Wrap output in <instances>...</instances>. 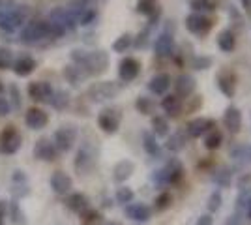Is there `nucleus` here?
<instances>
[{"label": "nucleus", "instance_id": "72a5a7b5", "mask_svg": "<svg viewBox=\"0 0 251 225\" xmlns=\"http://www.w3.org/2000/svg\"><path fill=\"white\" fill-rule=\"evenodd\" d=\"M64 75H66V79L72 83V85H77L79 81H81V68H77V66H68L66 70H64Z\"/></svg>", "mask_w": 251, "mask_h": 225}, {"label": "nucleus", "instance_id": "3c124183", "mask_svg": "<svg viewBox=\"0 0 251 225\" xmlns=\"http://www.w3.org/2000/svg\"><path fill=\"white\" fill-rule=\"evenodd\" d=\"M225 225H240V218H238V216H234V218H230Z\"/></svg>", "mask_w": 251, "mask_h": 225}, {"label": "nucleus", "instance_id": "7c9ffc66", "mask_svg": "<svg viewBox=\"0 0 251 225\" xmlns=\"http://www.w3.org/2000/svg\"><path fill=\"white\" fill-rule=\"evenodd\" d=\"M152 128H154V133L163 137L169 133V122L163 117H154L152 118Z\"/></svg>", "mask_w": 251, "mask_h": 225}, {"label": "nucleus", "instance_id": "39448f33", "mask_svg": "<svg viewBox=\"0 0 251 225\" xmlns=\"http://www.w3.org/2000/svg\"><path fill=\"white\" fill-rule=\"evenodd\" d=\"M118 94V86L113 81H105V83H96L88 88V96L92 98V101H105L111 100Z\"/></svg>", "mask_w": 251, "mask_h": 225}, {"label": "nucleus", "instance_id": "9b49d317", "mask_svg": "<svg viewBox=\"0 0 251 225\" xmlns=\"http://www.w3.org/2000/svg\"><path fill=\"white\" fill-rule=\"evenodd\" d=\"M186 26H188L189 32L204 34L206 30H210L212 23H210V19H206L204 15H201V13H191L188 19H186Z\"/></svg>", "mask_w": 251, "mask_h": 225}, {"label": "nucleus", "instance_id": "2eb2a0df", "mask_svg": "<svg viewBox=\"0 0 251 225\" xmlns=\"http://www.w3.org/2000/svg\"><path fill=\"white\" fill-rule=\"evenodd\" d=\"M51 188L54 193H58V195H64V193H68L72 190V178L62 171H56L54 175L51 176Z\"/></svg>", "mask_w": 251, "mask_h": 225}, {"label": "nucleus", "instance_id": "8fccbe9b", "mask_svg": "<svg viewBox=\"0 0 251 225\" xmlns=\"http://www.w3.org/2000/svg\"><path fill=\"white\" fill-rule=\"evenodd\" d=\"M145 43H147V32L139 34V40H137V45L141 47V45H145Z\"/></svg>", "mask_w": 251, "mask_h": 225}, {"label": "nucleus", "instance_id": "4d7b16f0", "mask_svg": "<svg viewBox=\"0 0 251 225\" xmlns=\"http://www.w3.org/2000/svg\"><path fill=\"white\" fill-rule=\"evenodd\" d=\"M111 225H118V224H111Z\"/></svg>", "mask_w": 251, "mask_h": 225}, {"label": "nucleus", "instance_id": "4be33fe9", "mask_svg": "<svg viewBox=\"0 0 251 225\" xmlns=\"http://www.w3.org/2000/svg\"><path fill=\"white\" fill-rule=\"evenodd\" d=\"M161 107H163V111L167 113L169 117H178L180 111H182V101H180V98L175 96V94H169V96L163 98Z\"/></svg>", "mask_w": 251, "mask_h": 225}, {"label": "nucleus", "instance_id": "a878e982", "mask_svg": "<svg viewBox=\"0 0 251 225\" xmlns=\"http://www.w3.org/2000/svg\"><path fill=\"white\" fill-rule=\"evenodd\" d=\"M68 206L72 210H75V212H83V210H86V206H88V201H86V197H84L83 193H74L68 199Z\"/></svg>", "mask_w": 251, "mask_h": 225}, {"label": "nucleus", "instance_id": "f257e3e1", "mask_svg": "<svg viewBox=\"0 0 251 225\" xmlns=\"http://www.w3.org/2000/svg\"><path fill=\"white\" fill-rule=\"evenodd\" d=\"M26 19H28L26 6L15 8V10H2L0 11V28L6 32H15Z\"/></svg>", "mask_w": 251, "mask_h": 225}, {"label": "nucleus", "instance_id": "6e6552de", "mask_svg": "<svg viewBox=\"0 0 251 225\" xmlns=\"http://www.w3.org/2000/svg\"><path fill=\"white\" fill-rule=\"evenodd\" d=\"M25 122H26V126L32 129H42L45 128V124L49 122V117H47V113L42 111V109L38 107H32L26 111V115H25Z\"/></svg>", "mask_w": 251, "mask_h": 225}, {"label": "nucleus", "instance_id": "58836bf2", "mask_svg": "<svg viewBox=\"0 0 251 225\" xmlns=\"http://www.w3.org/2000/svg\"><path fill=\"white\" fill-rule=\"evenodd\" d=\"M137 109L143 113V115H150L152 113V101L148 98H139L137 100Z\"/></svg>", "mask_w": 251, "mask_h": 225}, {"label": "nucleus", "instance_id": "6e6d98bb", "mask_svg": "<svg viewBox=\"0 0 251 225\" xmlns=\"http://www.w3.org/2000/svg\"><path fill=\"white\" fill-rule=\"evenodd\" d=\"M0 92H2V83H0Z\"/></svg>", "mask_w": 251, "mask_h": 225}, {"label": "nucleus", "instance_id": "c9c22d12", "mask_svg": "<svg viewBox=\"0 0 251 225\" xmlns=\"http://www.w3.org/2000/svg\"><path fill=\"white\" fill-rule=\"evenodd\" d=\"M137 11H139V13H145V15H152V13L156 11V4H154V0H139V4H137Z\"/></svg>", "mask_w": 251, "mask_h": 225}, {"label": "nucleus", "instance_id": "a19ab883", "mask_svg": "<svg viewBox=\"0 0 251 225\" xmlns=\"http://www.w3.org/2000/svg\"><path fill=\"white\" fill-rule=\"evenodd\" d=\"M210 64H212V60H210L208 56H197L193 60V68L195 70H206V68H210Z\"/></svg>", "mask_w": 251, "mask_h": 225}, {"label": "nucleus", "instance_id": "9d476101", "mask_svg": "<svg viewBox=\"0 0 251 225\" xmlns=\"http://www.w3.org/2000/svg\"><path fill=\"white\" fill-rule=\"evenodd\" d=\"M28 96L36 101H45V100L49 101L52 96V86L45 81H36L28 86Z\"/></svg>", "mask_w": 251, "mask_h": 225}, {"label": "nucleus", "instance_id": "603ef678", "mask_svg": "<svg viewBox=\"0 0 251 225\" xmlns=\"http://www.w3.org/2000/svg\"><path fill=\"white\" fill-rule=\"evenodd\" d=\"M242 2V6L246 8V10H251V0H240Z\"/></svg>", "mask_w": 251, "mask_h": 225}, {"label": "nucleus", "instance_id": "f704fd0d", "mask_svg": "<svg viewBox=\"0 0 251 225\" xmlns=\"http://www.w3.org/2000/svg\"><path fill=\"white\" fill-rule=\"evenodd\" d=\"M11 64H13V54H11V51L6 49V47H0V70L11 68Z\"/></svg>", "mask_w": 251, "mask_h": 225}, {"label": "nucleus", "instance_id": "473e14b6", "mask_svg": "<svg viewBox=\"0 0 251 225\" xmlns=\"http://www.w3.org/2000/svg\"><path fill=\"white\" fill-rule=\"evenodd\" d=\"M131 43H133L131 36H129V34H122V36H120V38H116V42L113 43V51H115V53H124Z\"/></svg>", "mask_w": 251, "mask_h": 225}, {"label": "nucleus", "instance_id": "49530a36", "mask_svg": "<svg viewBox=\"0 0 251 225\" xmlns=\"http://www.w3.org/2000/svg\"><path fill=\"white\" fill-rule=\"evenodd\" d=\"M6 115H10V103L6 98L0 96V117H6Z\"/></svg>", "mask_w": 251, "mask_h": 225}, {"label": "nucleus", "instance_id": "7ed1b4c3", "mask_svg": "<svg viewBox=\"0 0 251 225\" xmlns=\"http://www.w3.org/2000/svg\"><path fill=\"white\" fill-rule=\"evenodd\" d=\"M109 66V56L105 51H94V53H86V58L81 64V68H86V72L90 75L103 74Z\"/></svg>", "mask_w": 251, "mask_h": 225}, {"label": "nucleus", "instance_id": "f8f14e48", "mask_svg": "<svg viewBox=\"0 0 251 225\" xmlns=\"http://www.w3.org/2000/svg\"><path fill=\"white\" fill-rule=\"evenodd\" d=\"M51 23L54 25H60L66 30L68 28H75L77 25V19L74 17V13L70 10H64V8H56V10L51 11Z\"/></svg>", "mask_w": 251, "mask_h": 225}, {"label": "nucleus", "instance_id": "412c9836", "mask_svg": "<svg viewBox=\"0 0 251 225\" xmlns=\"http://www.w3.org/2000/svg\"><path fill=\"white\" fill-rule=\"evenodd\" d=\"M163 171V176H165V184H173V182H178L180 178H182V165H180V161L176 160H171L167 163V167L165 169H161Z\"/></svg>", "mask_w": 251, "mask_h": 225}, {"label": "nucleus", "instance_id": "f3484780", "mask_svg": "<svg viewBox=\"0 0 251 225\" xmlns=\"http://www.w3.org/2000/svg\"><path fill=\"white\" fill-rule=\"evenodd\" d=\"M11 68L19 77H26V75H30L36 70V60L32 56H21L11 64Z\"/></svg>", "mask_w": 251, "mask_h": 225}, {"label": "nucleus", "instance_id": "ea45409f", "mask_svg": "<svg viewBox=\"0 0 251 225\" xmlns=\"http://www.w3.org/2000/svg\"><path fill=\"white\" fill-rule=\"evenodd\" d=\"M171 201H173L171 193H161V195L156 199V208L157 210H165L169 204H171Z\"/></svg>", "mask_w": 251, "mask_h": 225}, {"label": "nucleus", "instance_id": "f03ea898", "mask_svg": "<svg viewBox=\"0 0 251 225\" xmlns=\"http://www.w3.org/2000/svg\"><path fill=\"white\" fill-rule=\"evenodd\" d=\"M45 38H51V23L47 21H34L28 23L21 32V40L25 43L42 42Z\"/></svg>", "mask_w": 251, "mask_h": 225}, {"label": "nucleus", "instance_id": "5701e85b", "mask_svg": "<svg viewBox=\"0 0 251 225\" xmlns=\"http://www.w3.org/2000/svg\"><path fill=\"white\" fill-rule=\"evenodd\" d=\"M133 163L129 160H122L120 163H116V167H115V180L116 182H124V180H127L129 176H131V173H133Z\"/></svg>", "mask_w": 251, "mask_h": 225}, {"label": "nucleus", "instance_id": "864d4df0", "mask_svg": "<svg viewBox=\"0 0 251 225\" xmlns=\"http://www.w3.org/2000/svg\"><path fill=\"white\" fill-rule=\"evenodd\" d=\"M248 216H250V220H251V197H250V201H248Z\"/></svg>", "mask_w": 251, "mask_h": 225}, {"label": "nucleus", "instance_id": "aec40b11", "mask_svg": "<svg viewBox=\"0 0 251 225\" xmlns=\"http://www.w3.org/2000/svg\"><path fill=\"white\" fill-rule=\"evenodd\" d=\"M175 86H176L178 96L188 98V96H191L193 90H195V79H193L191 75H180L176 79V83H175Z\"/></svg>", "mask_w": 251, "mask_h": 225}, {"label": "nucleus", "instance_id": "dca6fc26", "mask_svg": "<svg viewBox=\"0 0 251 225\" xmlns=\"http://www.w3.org/2000/svg\"><path fill=\"white\" fill-rule=\"evenodd\" d=\"M223 124L230 133H238L242 126V115L236 107H229L223 115Z\"/></svg>", "mask_w": 251, "mask_h": 225}, {"label": "nucleus", "instance_id": "09e8293b", "mask_svg": "<svg viewBox=\"0 0 251 225\" xmlns=\"http://www.w3.org/2000/svg\"><path fill=\"white\" fill-rule=\"evenodd\" d=\"M212 224H214V220H212V216H208V214L201 216L199 222H197V225H212Z\"/></svg>", "mask_w": 251, "mask_h": 225}, {"label": "nucleus", "instance_id": "6ab92c4d", "mask_svg": "<svg viewBox=\"0 0 251 225\" xmlns=\"http://www.w3.org/2000/svg\"><path fill=\"white\" fill-rule=\"evenodd\" d=\"M214 122L206 120V118H195L188 124V133L191 137H201L202 133H206L208 129H212Z\"/></svg>", "mask_w": 251, "mask_h": 225}, {"label": "nucleus", "instance_id": "cd10ccee", "mask_svg": "<svg viewBox=\"0 0 251 225\" xmlns=\"http://www.w3.org/2000/svg\"><path fill=\"white\" fill-rule=\"evenodd\" d=\"M52 103V107L54 109H64L68 103H70V94L66 92V90H58V92H52L51 100H49Z\"/></svg>", "mask_w": 251, "mask_h": 225}, {"label": "nucleus", "instance_id": "ddd939ff", "mask_svg": "<svg viewBox=\"0 0 251 225\" xmlns=\"http://www.w3.org/2000/svg\"><path fill=\"white\" fill-rule=\"evenodd\" d=\"M154 51H156L157 56H171L173 51H175V40H173V36L167 32L159 34L156 38V43H154Z\"/></svg>", "mask_w": 251, "mask_h": 225}, {"label": "nucleus", "instance_id": "393cba45", "mask_svg": "<svg viewBox=\"0 0 251 225\" xmlns=\"http://www.w3.org/2000/svg\"><path fill=\"white\" fill-rule=\"evenodd\" d=\"M218 45H220V49L223 53H230L234 49V34L230 30H223L220 34V38H218Z\"/></svg>", "mask_w": 251, "mask_h": 225}, {"label": "nucleus", "instance_id": "a211bd4d", "mask_svg": "<svg viewBox=\"0 0 251 225\" xmlns=\"http://www.w3.org/2000/svg\"><path fill=\"white\" fill-rule=\"evenodd\" d=\"M171 86V77L167 74H157L150 79L148 83V88L154 92V94H165Z\"/></svg>", "mask_w": 251, "mask_h": 225}, {"label": "nucleus", "instance_id": "5fc2aeb1", "mask_svg": "<svg viewBox=\"0 0 251 225\" xmlns=\"http://www.w3.org/2000/svg\"><path fill=\"white\" fill-rule=\"evenodd\" d=\"M0 225H4L2 224V210H0Z\"/></svg>", "mask_w": 251, "mask_h": 225}, {"label": "nucleus", "instance_id": "4468645a", "mask_svg": "<svg viewBox=\"0 0 251 225\" xmlns=\"http://www.w3.org/2000/svg\"><path fill=\"white\" fill-rule=\"evenodd\" d=\"M34 156H36L38 160L51 161V160H54V156H56V147L52 145L51 141L40 139L36 143V147H34Z\"/></svg>", "mask_w": 251, "mask_h": 225}, {"label": "nucleus", "instance_id": "423d86ee", "mask_svg": "<svg viewBox=\"0 0 251 225\" xmlns=\"http://www.w3.org/2000/svg\"><path fill=\"white\" fill-rule=\"evenodd\" d=\"M75 137H77V129L74 126H62L60 129L54 131V143H56V149L60 150H70L74 147Z\"/></svg>", "mask_w": 251, "mask_h": 225}, {"label": "nucleus", "instance_id": "a18cd8bd", "mask_svg": "<svg viewBox=\"0 0 251 225\" xmlns=\"http://www.w3.org/2000/svg\"><path fill=\"white\" fill-rule=\"evenodd\" d=\"M191 8L195 11L212 10V8H210V0H191Z\"/></svg>", "mask_w": 251, "mask_h": 225}, {"label": "nucleus", "instance_id": "1a4fd4ad", "mask_svg": "<svg viewBox=\"0 0 251 225\" xmlns=\"http://www.w3.org/2000/svg\"><path fill=\"white\" fill-rule=\"evenodd\" d=\"M139 70H141V64L137 62L135 58L127 56L118 66V75H120L122 81H133L137 75H139Z\"/></svg>", "mask_w": 251, "mask_h": 225}, {"label": "nucleus", "instance_id": "b1692460", "mask_svg": "<svg viewBox=\"0 0 251 225\" xmlns=\"http://www.w3.org/2000/svg\"><path fill=\"white\" fill-rule=\"evenodd\" d=\"M126 212L135 222H147L148 218H150V208H148L147 204H131V206H127Z\"/></svg>", "mask_w": 251, "mask_h": 225}, {"label": "nucleus", "instance_id": "79ce46f5", "mask_svg": "<svg viewBox=\"0 0 251 225\" xmlns=\"http://www.w3.org/2000/svg\"><path fill=\"white\" fill-rule=\"evenodd\" d=\"M229 176H230V173L227 171V169H221L220 173H216V175H214V180H216L218 184H221V186H227V184L230 182Z\"/></svg>", "mask_w": 251, "mask_h": 225}, {"label": "nucleus", "instance_id": "de8ad7c7", "mask_svg": "<svg viewBox=\"0 0 251 225\" xmlns=\"http://www.w3.org/2000/svg\"><path fill=\"white\" fill-rule=\"evenodd\" d=\"M10 94H11V98H13L15 107H19V105H21V100H19V88H17V86H10Z\"/></svg>", "mask_w": 251, "mask_h": 225}, {"label": "nucleus", "instance_id": "20e7f679", "mask_svg": "<svg viewBox=\"0 0 251 225\" xmlns=\"http://www.w3.org/2000/svg\"><path fill=\"white\" fill-rule=\"evenodd\" d=\"M21 147V135L19 131L13 128V126H8V128L2 131L0 135V152L4 154H15Z\"/></svg>", "mask_w": 251, "mask_h": 225}, {"label": "nucleus", "instance_id": "2f4dec72", "mask_svg": "<svg viewBox=\"0 0 251 225\" xmlns=\"http://www.w3.org/2000/svg\"><path fill=\"white\" fill-rule=\"evenodd\" d=\"M221 141H223V135H221L220 131H210L208 135H206V139H204V147L208 150H216V149H220V145H221Z\"/></svg>", "mask_w": 251, "mask_h": 225}, {"label": "nucleus", "instance_id": "4c0bfd02", "mask_svg": "<svg viewBox=\"0 0 251 225\" xmlns=\"http://www.w3.org/2000/svg\"><path fill=\"white\" fill-rule=\"evenodd\" d=\"M221 208V193L220 192H214L210 195V201H208V210L210 212H216Z\"/></svg>", "mask_w": 251, "mask_h": 225}, {"label": "nucleus", "instance_id": "37998d69", "mask_svg": "<svg viewBox=\"0 0 251 225\" xmlns=\"http://www.w3.org/2000/svg\"><path fill=\"white\" fill-rule=\"evenodd\" d=\"M94 19H96V11L94 10H84L83 13H81V17H79V23L86 26V25H90Z\"/></svg>", "mask_w": 251, "mask_h": 225}, {"label": "nucleus", "instance_id": "e433bc0d", "mask_svg": "<svg viewBox=\"0 0 251 225\" xmlns=\"http://www.w3.org/2000/svg\"><path fill=\"white\" fill-rule=\"evenodd\" d=\"M116 199H118V203H131V199H133V192L129 190V188H118V192H116Z\"/></svg>", "mask_w": 251, "mask_h": 225}, {"label": "nucleus", "instance_id": "c03bdc74", "mask_svg": "<svg viewBox=\"0 0 251 225\" xmlns=\"http://www.w3.org/2000/svg\"><path fill=\"white\" fill-rule=\"evenodd\" d=\"M83 225H101V216L98 212H90V214H86Z\"/></svg>", "mask_w": 251, "mask_h": 225}, {"label": "nucleus", "instance_id": "0eeeda50", "mask_svg": "<svg viewBox=\"0 0 251 225\" xmlns=\"http://www.w3.org/2000/svg\"><path fill=\"white\" fill-rule=\"evenodd\" d=\"M98 124L105 133H115L118 129V124H120V115L113 109H105L103 113L98 117Z\"/></svg>", "mask_w": 251, "mask_h": 225}, {"label": "nucleus", "instance_id": "bb28decb", "mask_svg": "<svg viewBox=\"0 0 251 225\" xmlns=\"http://www.w3.org/2000/svg\"><path fill=\"white\" fill-rule=\"evenodd\" d=\"M184 145H186V135H184V131H176V133H173L167 141V149L173 150V152L182 150L184 149Z\"/></svg>", "mask_w": 251, "mask_h": 225}, {"label": "nucleus", "instance_id": "c85d7f7f", "mask_svg": "<svg viewBox=\"0 0 251 225\" xmlns=\"http://www.w3.org/2000/svg\"><path fill=\"white\" fill-rule=\"evenodd\" d=\"M218 85H220L221 92L225 94V96L232 98V94H234V83H232V77L230 75H220V79H218Z\"/></svg>", "mask_w": 251, "mask_h": 225}, {"label": "nucleus", "instance_id": "c756f323", "mask_svg": "<svg viewBox=\"0 0 251 225\" xmlns=\"http://www.w3.org/2000/svg\"><path fill=\"white\" fill-rule=\"evenodd\" d=\"M143 145H145V150H147L150 156H157L159 154V145L156 143V137L152 133H143Z\"/></svg>", "mask_w": 251, "mask_h": 225}]
</instances>
